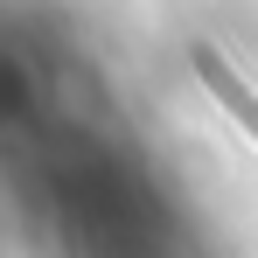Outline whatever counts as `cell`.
<instances>
[{"instance_id":"obj_1","label":"cell","mask_w":258,"mask_h":258,"mask_svg":"<svg viewBox=\"0 0 258 258\" xmlns=\"http://www.w3.org/2000/svg\"><path fill=\"white\" fill-rule=\"evenodd\" d=\"M196 77H203V84L216 91V105H223V112H230V119H237V126L258 140V91L244 84V77H237V70H230L216 49H196Z\"/></svg>"}]
</instances>
